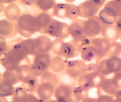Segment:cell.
<instances>
[{"label":"cell","mask_w":121,"mask_h":102,"mask_svg":"<svg viewBox=\"0 0 121 102\" xmlns=\"http://www.w3.org/2000/svg\"><path fill=\"white\" fill-rule=\"evenodd\" d=\"M115 98L119 102H121V89H118L115 94Z\"/></svg>","instance_id":"obj_42"},{"label":"cell","mask_w":121,"mask_h":102,"mask_svg":"<svg viewBox=\"0 0 121 102\" xmlns=\"http://www.w3.org/2000/svg\"><path fill=\"white\" fill-rule=\"evenodd\" d=\"M112 79L117 88L121 89V71L114 74Z\"/></svg>","instance_id":"obj_36"},{"label":"cell","mask_w":121,"mask_h":102,"mask_svg":"<svg viewBox=\"0 0 121 102\" xmlns=\"http://www.w3.org/2000/svg\"><path fill=\"white\" fill-rule=\"evenodd\" d=\"M9 47L6 39L0 36V57L4 55L8 51Z\"/></svg>","instance_id":"obj_35"},{"label":"cell","mask_w":121,"mask_h":102,"mask_svg":"<svg viewBox=\"0 0 121 102\" xmlns=\"http://www.w3.org/2000/svg\"><path fill=\"white\" fill-rule=\"evenodd\" d=\"M73 88V87L68 84H59L55 88L54 95L59 102H75Z\"/></svg>","instance_id":"obj_12"},{"label":"cell","mask_w":121,"mask_h":102,"mask_svg":"<svg viewBox=\"0 0 121 102\" xmlns=\"http://www.w3.org/2000/svg\"><path fill=\"white\" fill-rule=\"evenodd\" d=\"M44 102H59L58 101L56 100H53V99H50L49 100L47 101H45Z\"/></svg>","instance_id":"obj_46"},{"label":"cell","mask_w":121,"mask_h":102,"mask_svg":"<svg viewBox=\"0 0 121 102\" xmlns=\"http://www.w3.org/2000/svg\"><path fill=\"white\" fill-rule=\"evenodd\" d=\"M85 20L78 18L73 21L69 25V33L73 40H79L87 37L84 33L83 28Z\"/></svg>","instance_id":"obj_17"},{"label":"cell","mask_w":121,"mask_h":102,"mask_svg":"<svg viewBox=\"0 0 121 102\" xmlns=\"http://www.w3.org/2000/svg\"><path fill=\"white\" fill-rule=\"evenodd\" d=\"M38 77L32 75L25 81L22 82L21 86L28 93H33L37 91L40 83Z\"/></svg>","instance_id":"obj_23"},{"label":"cell","mask_w":121,"mask_h":102,"mask_svg":"<svg viewBox=\"0 0 121 102\" xmlns=\"http://www.w3.org/2000/svg\"><path fill=\"white\" fill-rule=\"evenodd\" d=\"M4 14L6 18L13 22H17L22 15L19 6L15 3L6 6Z\"/></svg>","instance_id":"obj_20"},{"label":"cell","mask_w":121,"mask_h":102,"mask_svg":"<svg viewBox=\"0 0 121 102\" xmlns=\"http://www.w3.org/2000/svg\"><path fill=\"white\" fill-rule=\"evenodd\" d=\"M17 102V101H14L12 100V101H11V102Z\"/></svg>","instance_id":"obj_49"},{"label":"cell","mask_w":121,"mask_h":102,"mask_svg":"<svg viewBox=\"0 0 121 102\" xmlns=\"http://www.w3.org/2000/svg\"><path fill=\"white\" fill-rule=\"evenodd\" d=\"M80 54L82 60L85 62H91L94 60L96 61L98 57L96 50L91 45L83 48Z\"/></svg>","instance_id":"obj_24"},{"label":"cell","mask_w":121,"mask_h":102,"mask_svg":"<svg viewBox=\"0 0 121 102\" xmlns=\"http://www.w3.org/2000/svg\"><path fill=\"white\" fill-rule=\"evenodd\" d=\"M40 83L36 92L39 99L42 102H44L51 99L54 95L56 86L48 82Z\"/></svg>","instance_id":"obj_16"},{"label":"cell","mask_w":121,"mask_h":102,"mask_svg":"<svg viewBox=\"0 0 121 102\" xmlns=\"http://www.w3.org/2000/svg\"><path fill=\"white\" fill-rule=\"evenodd\" d=\"M34 57L30 64L31 72L36 76H41L49 70L52 57L49 53H42Z\"/></svg>","instance_id":"obj_8"},{"label":"cell","mask_w":121,"mask_h":102,"mask_svg":"<svg viewBox=\"0 0 121 102\" xmlns=\"http://www.w3.org/2000/svg\"><path fill=\"white\" fill-rule=\"evenodd\" d=\"M34 44L36 56L42 53H49L52 48L53 41L48 35H42L34 38Z\"/></svg>","instance_id":"obj_15"},{"label":"cell","mask_w":121,"mask_h":102,"mask_svg":"<svg viewBox=\"0 0 121 102\" xmlns=\"http://www.w3.org/2000/svg\"><path fill=\"white\" fill-rule=\"evenodd\" d=\"M23 102H42L39 97L32 93H28Z\"/></svg>","instance_id":"obj_37"},{"label":"cell","mask_w":121,"mask_h":102,"mask_svg":"<svg viewBox=\"0 0 121 102\" xmlns=\"http://www.w3.org/2000/svg\"><path fill=\"white\" fill-rule=\"evenodd\" d=\"M19 3L22 5L26 6H31L32 5H35V0H22L18 1Z\"/></svg>","instance_id":"obj_39"},{"label":"cell","mask_w":121,"mask_h":102,"mask_svg":"<svg viewBox=\"0 0 121 102\" xmlns=\"http://www.w3.org/2000/svg\"><path fill=\"white\" fill-rule=\"evenodd\" d=\"M98 71L105 76L121 71V58L105 57L96 63Z\"/></svg>","instance_id":"obj_9"},{"label":"cell","mask_w":121,"mask_h":102,"mask_svg":"<svg viewBox=\"0 0 121 102\" xmlns=\"http://www.w3.org/2000/svg\"><path fill=\"white\" fill-rule=\"evenodd\" d=\"M51 51L56 56L66 59L77 57L80 54L71 40L66 42L62 39H56L53 40Z\"/></svg>","instance_id":"obj_4"},{"label":"cell","mask_w":121,"mask_h":102,"mask_svg":"<svg viewBox=\"0 0 121 102\" xmlns=\"http://www.w3.org/2000/svg\"><path fill=\"white\" fill-rule=\"evenodd\" d=\"M104 24L98 16L85 20L83 23L84 33L90 38H93L101 34Z\"/></svg>","instance_id":"obj_10"},{"label":"cell","mask_w":121,"mask_h":102,"mask_svg":"<svg viewBox=\"0 0 121 102\" xmlns=\"http://www.w3.org/2000/svg\"><path fill=\"white\" fill-rule=\"evenodd\" d=\"M44 81L52 83L56 87L59 85V79L57 75L53 72L49 71L46 72L41 76L40 82Z\"/></svg>","instance_id":"obj_32"},{"label":"cell","mask_w":121,"mask_h":102,"mask_svg":"<svg viewBox=\"0 0 121 102\" xmlns=\"http://www.w3.org/2000/svg\"><path fill=\"white\" fill-rule=\"evenodd\" d=\"M105 79V76L97 68L87 71L85 74L78 78V86L89 91L93 88H99Z\"/></svg>","instance_id":"obj_5"},{"label":"cell","mask_w":121,"mask_h":102,"mask_svg":"<svg viewBox=\"0 0 121 102\" xmlns=\"http://www.w3.org/2000/svg\"><path fill=\"white\" fill-rule=\"evenodd\" d=\"M65 1L66 2H67V3H69V4H71V3L75 1V0H65Z\"/></svg>","instance_id":"obj_47"},{"label":"cell","mask_w":121,"mask_h":102,"mask_svg":"<svg viewBox=\"0 0 121 102\" xmlns=\"http://www.w3.org/2000/svg\"><path fill=\"white\" fill-rule=\"evenodd\" d=\"M103 0H88L78 5L79 17L88 19L97 16L106 3Z\"/></svg>","instance_id":"obj_7"},{"label":"cell","mask_w":121,"mask_h":102,"mask_svg":"<svg viewBox=\"0 0 121 102\" xmlns=\"http://www.w3.org/2000/svg\"><path fill=\"white\" fill-rule=\"evenodd\" d=\"M110 43L108 40L103 37L91 38V45L96 50L98 55L96 62L106 57L109 49Z\"/></svg>","instance_id":"obj_14"},{"label":"cell","mask_w":121,"mask_h":102,"mask_svg":"<svg viewBox=\"0 0 121 102\" xmlns=\"http://www.w3.org/2000/svg\"><path fill=\"white\" fill-rule=\"evenodd\" d=\"M18 33L17 22H13L6 18L0 21V36L7 39L16 37Z\"/></svg>","instance_id":"obj_13"},{"label":"cell","mask_w":121,"mask_h":102,"mask_svg":"<svg viewBox=\"0 0 121 102\" xmlns=\"http://www.w3.org/2000/svg\"><path fill=\"white\" fill-rule=\"evenodd\" d=\"M15 88L11 84L2 81L0 83V97L5 98L13 96Z\"/></svg>","instance_id":"obj_27"},{"label":"cell","mask_w":121,"mask_h":102,"mask_svg":"<svg viewBox=\"0 0 121 102\" xmlns=\"http://www.w3.org/2000/svg\"><path fill=\"white\" fill-rule=\"evenodd\" d=\"M71 9V4L56 3L53 9V16L60 18H68Z\"/></svg>","instance_id":"obj_21"},{"label":"cell","mask_w":121,"mask_h":102,"mask_svg":"<svg viewBox=\"0 0 121 102\" xmlns=\"http://www.w3.org/2000/svg\"><path fill=\"white\" fill-rule=\"evenodd\" d=\"M17 22L19 34L26 38H30L42 30L37 25L36 16L31 13H22Z\"/></svg>","instance_id":"obj_2"},{"label":"cell","mask_w":121,"mask_h":102,"mask_svg":"<svg viewBox=\"0 0 121 102\" xmlns=\"http://www.w3.org/2000/svg\"><path fill=\"white\" fill-rule=\"evenodd\" d=\"M17 78L20 82H22L33 75L30 69V64H21L15 71Z\"/></svg>","instance_id":"obj_25"},{"label":"cell","mask_w":121,"mask_h":102,"mask_svg":"<svg viewBox=\"0 0 121 102\" xmlns=\"http://www.w3.org/2000/svg\"><path fill=\"white\" fill-rule=\"evenodd\" d=\"M121 15V0H110L105 3L98 13V16L103 24L115 25Z\"/></svg>","instance_id":"obj_3"},{"label":"cell","mask_w":121,"mask_h":102,"mask_svg":"<svg viewBox=\"0 0 121 102\" xmlns=\"http://www.w3.org/2000/svg\"><path fill=\"white\" fill-rule=\"evenodd\" d=\"M28 93L21 86L15 87L12 100L14 101L23 102Z\"/></svg>","instance_id":"obj_33"},{"label":"cell","mask_w":121,"mask_h":102,"mask_svg":"<svg viewBox=\"0 0 121 102\" xmlns=\"http://www.w3.org/2000/svg\"><path fill=\"white\" fill-rule=\"evenodd\" d=\"M120 42H121V35H120Z\"/></svg>","instance_id":"obj_50"},{"label":"cell","mask_w":121,"mask_h":102,"mask_svg":"<svg viewBox=\"0 0 121 102\" xmlns=\"http://www.w3.org/2000/svg\"><path fill=\"white\" fill-rule=\"evenodd\" d=\"M68 61L60 56H55L52 58L50 69L54 73L62 72L65 69Z\"/></svg>","instance_id":"obj_22"},{"label":"cell","mask_w":121,"mask_h":102,"mask_svg":"<svg viewBox=\"0 0 121 102\" xmlns=\"http://www.w3.org/2000/svg\"><path fill=\"white\" fill-rule=\"evenodd\" d=\"M69 28L68 24L52 18L49 25L42 29L40 33L56 39L64 40L70 36Z\"/></svg>","instance_id":"obj_6"},{"label":"cell","mask_w":121,"mask_h":102,"mask_svg":"<svg viewBox=\"0 0 121 102\" xmlns=\"http://www.w3.org/2000/svg\"><path fill=\"white\" fill-rule=\"evenodd\" d=\"M4 81L14 85L20 82L15 71L6 70L0 75V81Z\"/></svg>","instance_id":"obj_29"},{"label":"cell","mask_w":121,"mask_h":102,"mask_svg":"<svg viewBox=\"0 0 121 102\" xmlns=\"http://www.w3.org/2000/svg\"><path fill=\"white\" fill-rule=\"evenodd\" d=\"M56 0H35V5H36L42 12L48 13L51 16V11L53 12V9L56 4Z\"/></svg>","instance_id":"obj_26"},{"label":"cell","mask_w":121,"mask_h":102,"mask_svg":"<svg viewBox=\"0 0 121 102\" xmlns=\"http://www.w3.org/2000/svg\"><path fill=\"white\" fill-rule=\"evenodd\" d=\"M5 7H6V6L4 4L0 2V13H2V12H4Z\"/></svg>","instance_id":"obj_44"},{"label":"cell","mask_w":121,"mask_h":102,"mask_svg":"<svg viewBox=\"0 0 121 102\" xmlns=\"http://www.w3.org/2000/svg\"><path fill=\"white\" fill-rule=\"evenodd\" d=\"M88 92L89 91L80 86L73 87V95L75 102H81L88 97Z\"/></svg>","instance_id":"obj_30"},{"label":"cell","mask_w":121,"mask_h":102,"mask_svg":"<svg viewBox=\"0 0 121 102\" xmlns=\"http://www.w3.org/2000/svg\"><path fill=\"white\" fill-rule=\"evenodd\" d=\"M81 102H97V98H91L88 96L84 98Z\"/></svg>","instance_id":"obj_41"},{"label":"cell","mask_w":121,"mask_h":102,"mask_svg":"<svg viewBox=\"0 0 121 102\" xmlns=\"http://www.w3.org/2000/svg\"><path fill=\"white\" fill-rule=\"evenodd\" d=\"M0 102H9L6 98L0 97Z\"/></svg>","instance_id":"obj_45"},{"label":"cell","mask_w":121,"mask_h":102,"mask_svg":"<svg viewBox=\"0 0 121 102\" xmlns=\"http://www.w3.org/2000/svg\"><path fill=\"white\" fill-rule=\"evenodd\" d=\"M115 25L118 31L121 34V15L118 17Z\"/></svg>","instance_id":"obj_40"},{"label":"cell","mask_w":121,"mask_h":102,"mask_svg":"<svg viewBox=\"0 0 121 102\" xmlns=\"http://www.w3.org/2000/svg\"><path fill=\"white\" fill-rule=\"evenodd\" d=\"M118 57L121 58V42L117 41L111 42L109 49L105 57Z\"/></svg>","instance_id":"obj_31"},{"label":"cell","mask_w":121,"mask_h":102,"mask_svg":"<svg viewBox=\"0 0 121 102\" xmlns=\"http://www.w3.org/2000/svg\"><path fill=\"white\" fill-rule=\"evenodd\" d=\"M35 16L37 25L41 30L46 27L53 18L49 13L44 12H41Z\"/></svg>","instance_id":"obj_28"},{"label":"cell","mask_w":121,"mask_h":102,"mask_svg":"<svg viewBox=\"0 0 121 102\" xmlns=\"http://www.w3.org/2000/svg\"><path fill=\"white\" fill-rule=\"evenodd\" d=\"M29 48L24 39L15 44L3 56L0 63L6 70L15 71L21 64H30Z\"/></svg>","instance_id":"obj_1"},{"label":"cell","mask_w":121,"mask_h":102,"mask_svg":"<svg viewBox=\"0 0 121 102\" xmlns=\"http://www.w3.org/2000/svg\"><path fill=\"white\" fill-rule=\"evenodd\" d=\"M118 89L112 78H106L100 87L98 88V96L105 95L115 97Z\"/></svg>","instance_id":"obj_19"},{"label":"cell","mask_w":121,"mask_h":102,"mask_svg":"<svg viewBox=\"0 0 121 102\" xmlns=\"http://www.w3.org/2000/svg\"><path fill=\"white\" fill-rule=\"evenodd\" d=\"M78 51L80 52L86 47L90 46L91 44V38L86 37L78 40H71Z\"/></svg>","instance_id":"obj_34"},{"label":"cell","mask_w":121,"mask_h":102,"mask_svg":"<svg viewBox=\"0 0 121 102\" xmlns=\"http://www.w3.org/2000/svg\"><path fill=\"white\" fill-rule=\"evenodd\" d=\"M113 102H119V101L117 100H116L115 98H114V101H113Z\"/></svg>","instance_id":"obj_48"},{"label":"cell","mask_w":121,"mask_h":102,"mask_svg":"<svg viewBox=\"0 0 121 102\" xmlns=\"http://www.w3.org/2000/svg\"><path fill=\"white\" fill-rule=\"evenodd\" d=\"M114 98L107 95H100L97 98V102H113Z\"/></svg>","instance_id":"obj_38"},{"label":"cell","mask_w":121,"mask_h":102,"mask_svg":"<svg viewBox=\"0 0 121 102\" xmlns=\"http://www.w3.org/2000/svg\"><path fill=\"white\" fill-rule=\"evenodd\" d=\"M103 37L110 42H117L120 39L121 33L117 29L115 25L104 24L101 33Z\"/></svg>","instance_id":"obj_18"},{"label":"cell","mask_w":121,"mask_h":102,"mask_svg":"<svg viewBox=\"0 0 121 102\" xmlns=\"http://www.w3.org/2000/svg\"><path fill=\"white\" fill-rule=\"evenodd\" d=\"M66 72L71 78H79L87 72V64L82 60L68 61L66 64Z\"/></svg>","instance_id":"obj_11"},{"label":"cell","mask_w":121,"mask_h":102,"mask_svg":"<svg viewBox=\"0 0 121 102\" xmlns=\"http://www.w3.org/2000/svg\"><path fill=\"white\" fill-rule=\"evenodd\" d=\"M17 1L15 0H0V2L4 4H7L9 5V4H11L14 3H15L16 1Z\"/></svg>","instance_id":"obj_43"}]
</instances>
